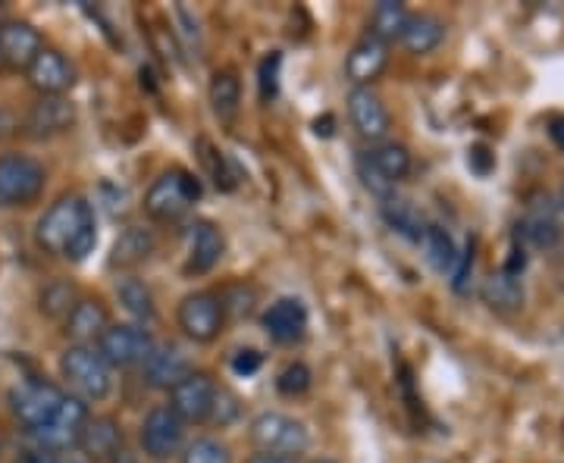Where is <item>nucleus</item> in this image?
<instances>
[{
	"instance_id": "nucleus-47",
	"label": "nucleus",
	"mask_w": 564,
	"mask_h": 463,
	"mask_svg": "<svg viewBox=\"0 0 564 463\" xmlns=\"http://www.w3.org/2000/svg\"><path fill=\"white\" fill-rule=\"evenodd\" d=\"M0 454H3V442H0Z\"/></svg>"
},
{
	"instance_id": "nucleus-1",
	"label": "nucleus",
	"mask_w": 564,
	"mask_h": 463,
	"mask_svg": "<svg viewBox=\"0 0 564 463\" xmlns=\"http://www.w3.org/2000/svg\"><path fill=\"white\" fill-rule=\"evenodd\" d=\"M35 244L39 251L82 263L98 244V213L95 203L82 195H61L35 222Z\"/></svg>"
},
{
	"instance_id": "nucleus-30",
	"label": "nucleus",
	"mask_w": 564,
	"mask_h": 463,
	"mask_svg": "<svg viewBox=\"0 0 564 463\" xmlns=\"http://www.w3.org/2000/svg\"><path fill=\"white\" fill-rule=\"evenodd\" d=\"M408 16H411V13L404 10V3H399V0H380V3L373 7V13H370V29H367V35L380 38L383 44L402 41Z\"/></svg>"
},
{
	"instance_id": "nucleus-37",
	"label": "nucleus",
	"mask_w": 564,
	"mask_h": 463,
	"mask_svg": "<svg viewBox=\"0 0 564 463\" xmlns=\"http://www.w3.org/2000/svg\"><path fill=\"white\" fill-rule=\"evenodd\" d=\"M280 69H282V54H267L261 60V98L263 101H273L276 95H280Z\"/></svg>"
},
{
	"instance_id": "nucleus-38",
	"label": "nucleus",
	"mask_w": 564,
	"mask_h": 463,
	"mask_svg": "<svg viewBox=\"0 0 564 463\" xmlns=\"http://www.w3.org/2000/svg\"><path fill=\"white\" fill-rule=\"evenodd\" d=\"M470 273H474V242H467L462 251H458V261H455L452 273H448V283H452V288H455L458 295L467 291V279H470Z\"/></svg>"
},
{
	"instance_id": "nucleus-35",
	"label": "nucleus",
	"mask_w": 564,
	"mask_h": 463,
	"mask_svg": "<svg viewBox=\"0 0 564 463\" xmlns=\"http://www.w3.org/2000/svg\"><path fill=\"white\" fill-rule=\"evenodd\" d=\"M311 385H314V373H311V366L302 361L289 363L280 376H276V388H280V395H285V398H299V395H304Z\"/></svg>"
},
{
	"instance_id": "nucleus-6",
	"label": "nucleus",
	"mask_w": 564,
	"mask_h": 463,
	"mask_svg": "<svg viewBox=\"0 0 564 463\" xmlns=\"http://www.w3.org/2000/svg\"><path fill=\"white\" fill-rule=\"evenodd\" d=\"M154 335L148 326L139 322H110L104 329V335L95 342L107 366L117 370H141V363L148 361V354L154 351Z\"/></svg>"
},
{
	"instance_id": "nucleus-17",
	"label": "nucleus",
	"mask_w": 564,
	"mask_h": 463,
	"mask_svg": "<svg viewBox=\"0 0 564 463\" xmlns=\"http://www.w3.org/2000/svg\"><path fill=\"white\" fill-rule=\"evenodd\" d=\"M82 458L88 463H110L117 454L126 451V432H122V423L110 414H91L88 423L82 429L79 448Z\"/></svg>"
},
{
	"instance_id": "nucleus-28",
	"label": "nucleus",
	"mask_w": 564,
	"mask_h": 463,
	"mask_svg": "<svg viewBox=\"0 0 564 463\" xmlns=\"http://www.w3.org/2000/svg\"><path fill=\"white\" fill-rule=\"evenodd\" d=\"M484 301L499 310V313H511V310H521L524 307V285H521V276L514 273H492L489 279H484V288H480Z\"/></svg>"
},
{
	"instance_id": "nucleus-19",
	"label": "nucleus",
	"mask_w": 564,
	"mask_h": 463,
	"mask_svg": "<svg viewBox=\"0 0 564 463\" xmlns=\"http://www.w3.org/2000/svg\"><path fill=\"white\" fill-rule=\"evenodd\" d=\"M386 66H389V44L373 35H364L345 57V79L351 81V88H373V81L383 76Z\"/></svg>"
},
{
	"instance_id": "nucleus-13",
	"label": "nucleus",
	"mask_w": 564,
	"mask_h": 463,
	"mask_svg": "<svg viewBox=\"0 0 564 463\" xmlns=\"http://www.w3.org/2000/svg\"><path fill=\"white\" fill-rule=\"evenodd\" d=\"M195 370L192 357L182 351L176 342H161L154 344V351L148 354V361L141 363V383L154 392H173L176 385Z\"/></svg>"
},
{
	"instance_id": "nucleus-20",
	"label": "nucleus",
	"mask_w": 564,
	"mask_h": 463,
	"mask_svg": "<svg viewBox=\"0 0 564 463\" xmlns=\"http://www.w3.org/2000/svg\"><path fill=\"white\" fill-rule=\"evenodd\" d=\"M154 254H158V235H154V229H148V225H126L120 235H117L113 247H110L107 266L110 269H120L126 276H132Z\"/></svg>"
},
{
	"instance_id": "nucleus-14",
	"label": "nucleus",
	"mask_w": 564,
	"mask_h": 463,
	"mask_svg": "<svg viewBox=\"0 0 564 463\" xmlns=\"http://www.w3.org/2000/svg\"><path fill=\"white\" fill-rule=\"evenodd\" d=\"M73 125H76V103L69 98H39L22 120V132L32 142H51L66 135Z\"/></svg>"
},
{
	"instance_id": "nucleus-39",
	"label": "nucleus",
	"mask_w": 564,
	"mask_h": 463,
	"mask_svg": "<svg viewBox=\"0 0 564 463\" xmlns=\"http://www.w3.org/2000/svg\"><path fill=\"white\" fill-rule=\"evenodd\" d=\"M261 363H263L261 351L245 348V351H236V354H232V373H236V376H254V373L261 370Z\"/></svg>"
},
{
	"instance_id": "nucleus-22",
	"label": "nucleus",
	"mask_w": 564,
	"mask_h": 463,
	"mask_svg": "<svg viewBox=\"0 0 564 463\" xmlns=\"http://www.w3.org/2000/svg\"><path fill=\"white\" fill-rule=\"evenodd\" d=\"M110 322H113L110 320V310H107V304L101 298L82 295L79 304L63 320V335L69 339V344H95Z\"/></svg>"
},
{
	"instance_id": "nucleus-31",
	"label": "nucleus",
	"mask_w": 564,
	"mask_h": 463,
	"mask_svg": "<svg viewBox=\"0 0 564 463\" xmlns=\"http://www.w3.org/2000/svg\"><path fill=\"white\" fill-rule=\"evenodd\" d=\"M421 247H423V257H426V263H430L436 273H443V276L452 273V266H455V261H458V247H455L452 235L445 232L443 225H426V232H423V239H421Z\"/></svg>"
},
{
	"instance_id": "nucleus-12",
	"label": "nucleus",
	"mask_w": 564,
	"mask_h": 463,
	"mask_svg": "<svg viewBox=\"0 0 564 463\" xmlns=\"http://www.w3.org/2000/svg\"><path fill=\"white\" fill-rule=\"evenodd\" d=\"M25 79L39 98H66L76 88V66L57 47H44L25 69Z\"/></svg>"
},
{
	"instance_id": "nucleus-45",
	"label": "nucleus",
	"mask_w": 564,
	"mask_h": 463,
	"mask_svg": "<svg viewBox=\"0 0 564 463\" xmlns=\"http://www.w3.org/2000/svg\"><path fill=\"white\" fill-rule=\"evenodd\" d=\"M307 463H339V461H333V458H314V461H307Z\"/></svg>"
},
{
	"instance_id": "nucleus-40",
	"label": "nucleus",
	"mask_w": 564,
	"mask_h": 463,
	"mask_svg": "<svg viewBox=\"0 0 564 463\" xmlns=\"http://www.w3.org/2000/svg\"><path fill=\"white\" fill-rule=\"evenodd\" d=\"M17 132H22L20 117L10 107H0V139H13Z\"/></svg>"
},
{
	"instance_id": "nucleus-46",
	"label": "nucleus",
	"mask_w": 564,
	"mask_h": 463,
	"mask_svg": "<svg viewBox=\"0 0 564 463\" xmlns=\"http://www.w3.org/2000/svg\"><path fill=\"white\" fill-rule=\"evenodd\" d=\"M0 22H3V3H0Z\"/></svg>"
},
{
	"instance_id": "nucleus-9",
	"label": "nucleus",
	"mask_w": 564,
	"mask_h": 463,
	"mask_svg": "<svg viewBox=\"0 0 564 463\" xmlns=\"http://www.w3.org/2000/svg\"><path fill=\"white\" fill-rule=\"evenodd\" d=\"M176 326L180 332L195 344H210L226 332V317H223L220 298L214 288H198L188 291L176 307Z\"/></svg>"
},
{
	"instance_id": "nucleus-33",
	"label": "nucleus",
	"mask_w": 564,
	"mask_h": 463,
	"mask_svg": "<svg viewBox=\"0 0 564 463\" xmlns=\"http://www.w3.org/2000/svg\"><path fill=\"white\" fill-rule=\"evenodd\" d=\"M217 298H220L223 317H226V326H229V322H239L245 317H251V310L258 304V288L248 283H229L217 291Z\"/></svg>"
},
{
	"instance_id": "nucleus-48",
	"label": "nucleus",
	"mask_w": 564,
	"mask_h": 463,
	"mask_svg": "<svg viewBox=\"0 0 564 463\" xmlns=\"http://www.w3.org/2000/svg\"><path fill=\"white\" fill-rule=\"evenodd\" d=\"M0 73H3V60H0Z\"/></svg>"
},
{
	"instance_id": "nucleus-50",
	"label": "nucleus",
	"mask_w": 564,
	"mask_h": 463,
	"mask_svg": "<svg viewBox=\"0 0 564 463\" xmlns=\"http://www.w3.org/2000/svg\"><path fill=\"white\" fill-rule=\"evenodd\" d=\"M562 339H564V329H562Z\"/></svg>"
},
{
	"instance_id": "nucleus-24",
	"label": "nucleus",
	"mask_w": 564,
	"mask_h": 463,
	"mask_svg": "<svg viewBox=\"0 0 564 463\" xmlns=\"http://www.w3.org/2000/svg\"><path fill=\"white\" fill-rule=\"evenodd\" d=\"M518 242L530 247H555L562 242V222L555 217V207L549 203H533L524 213V220L518 222Z\"/></svg>"
},
{
	"instance_id": "nucleus-21",
	"label": "nucleus",
	"mask_w": 564,
	"mask_h": 463,
	"mask_svg": "<svg viewBox=\"0 0 564 463\" xmlns=\"http://www.w3.org/2000/svg\"><path fill=\"white\" fill-rule=\"evenodd\" d=\"M261 322L270 342L299 344L307 332V307L299 298H280L263 310Z\"/></svg>"
},
{
	"instance_id": "nucleus-4",
	"label": "nucleus",
	"mask_w": 564,
	"mask_h": 463,
	"mask_svg": "<svg viewBox=\"0 0 564 463\" xmlns=\"http://www.w3.org/2000/svg\"><path fill=\"white\" fill-rule=\"evenodd\" d=\"M248 439L261 454H276V458H292L299 461L311 448V432L302 420L280 414V410H263L248 423Z\"/></svg>"
},
{
	"instance_id": "nucleus-41",
	"label": "nucleus",
	"mask_w": 564,
	"mask_h": 463,
	"mask_svg": "<svg viewBox=\"0 0 564 463\" xmlns=\"http://www.w3.org/2000/svg\"><path fill=\"white\" fill-rule=\"evenodd\" d=\"M549 139L564 154V117H552L549 120Z\"/></svg>"
},
{
	"instance_id": "nucleus-26",
	"label": "nucleus",
	"mask_w": 564,
	"mask_h": 463,
	"mask_svg": "<svg viewBox=\"0 0 564 463\" xmlns=\"http://www.w3.org/2000/svg\"><path fill=\"white\" fill-rule=\"evenodd\" d=\"M364 161L370 163L392 188L411 173V151L399 142H380L364 151Z\"/></svg>"
},
{
	"instance_id": "nucleus-3",
	"label": "nucleus",
	"mask_w": 564,
	"mask_h": 463,
	"mask_svg": "<svg viewBox=\"0 0 564 463\" xmlns=\"http://www.w3.org/2000/svg\"><path fill=\"white\" fill-rule=\"evenodd\" d=\"M61 376L73 398L85 404H101L113 392V370L107 366L95 344H69L61 354Z\"/></svg>"
},
{
	"instance_id": "nucleus-16",
	"label": "nucleus",
	"mask_w": 564,
	"mask_h": 463,
	"mask_svg": "<svg viewBox=\"0 0 564 463\" xmlns=\"http://www.w3.org/2000/svg\"><path fill=\"white\" fill-rule=\"evenodd\" d=\"M345 103H348V120H351L355 132L361 135L364 142H386L392 120H389V110H386L383 98L373 88H351Z\"/></svg>"
},
{
	"instance_id": "nucleus-2",
	"label": "nucleus",
	"mask_w": 564,
	"mask_h": 463,
	"mask_svg": "<svg viewBox=\"0 0 564 463\" xmlns=\"http://www.w3.org/2000/svg\"><path fill=\"white\" fill-rule=\"evenodd\" d=\"M198 201H202V179L188 169H166L144 191L141 210L151 222L170 225L185 220Z\"/></svg>"
},
{
	"instance_id": "nucleus-7",
	"label": "nucleus",
	"mask_w": 564,
	"mask_h": 463,
	"mask_svg": "<svg viewBox=\"0 0 564 463\" xmlns=\"http://www.w3.org/2000/svg\"><path fill=\"white\" fill-rule=\"evenodd\" d=\"M185 429H188V426L182 423L180 417H176L166 404L151 407L139 426L141 454L154 463L180 461L182 448L188 442V439H185Z\"/></svg>"
},
{
	"instance_id": "nucleus-44",
	"label": "nucleus",
	"mask_w": 564,
	"mask_h": 463,
	"mask_svg": "<svg viewBox=\"0 0 564 463\" xmlns=\"http://www.w3.org/2000/svg\"><path fill=\"white\" fill-rule=\"evenodd\" d=\"M110 463H141L139 458H135V454H129V451H122V454H117V458H113V461Z\"/></svg>"
},
{
	"instance_id": "nucleus-15",
	"label": "nucleus",
	"mask_w": 564,
	"mask_h": 463,
	"mask_svg": "<svg viewBox=\"0 0 564 463\" xmlns=\"http://www.w3.org/2000/svg\"><path fill=\"white\" fill-rule=\"evenodd\" d=\"M44 47H47V44H44L41 32L32 25V22H25V20L0 22V60H3V69L25 73Z\"/></svg>"
},
{
	"instance_id": "nucleus-27",
	"label": "nucleus",
	"mask_w": 564,
	"mask_h": 463,
	"mask_svg": "<svg viewBox=\"0 0 564 463\" xmlns=\"http://www.w3.org/2000/svg\"><path fill=\"white\" fill-rule=\"evenodd\" d=\"M117 298H120L122 310L132 317V322H139V326H148V322H154V317H158L154 291L139 276H122L120 283H117Z\"/></svg>"
},
{
	"instance_id": "nucleus-25",
	"label": "nucleus",
	"mask_w": 564,
	"mask_h": 463,
	"mask_svg": "<svg viewBox=\"0 0 564 463\" xmlns=\"http://www.w3.org/2000/svg\"><path fill=\"white\" fill-rule=\"evenodd\" d=\"M443 41L445 22L440 20V16H433V13H411L399 44H402L408 54L423 57V54H433Z\"/></svg>"
},
{
	"instance_id": "nucleus-36",
	"label": "nucleus",
	"mask_w": 564,
	"mask_h": 463,
	"mask_svg": "<svg viewBox=\"0 0 564 463\" xmlns=\"http://www.w3.org/2000/svg\"><path fill=\"white\" fill-rule=\"evenodd\" d=\"M239 414H242V404H239V398L229 392V388H217V401H214V414H210V426H220V429H226V426H232L236 420H239Z\"/></svg>"
},
{
	"instance_id": "nucleus-18",
	"label": "nucleus",
	"mask_w": 564,
	"mask_h": 463,
	"mask_svg": "<svg viewBox=\"0 0 564 463\" xmlns=\"http://www.w3.org/2000/svg\"><path fill=\"white\" fill-rule=\"evenodd\" d=\"M223 251H226V242H223V232L217 222H192L188 225V251H185L182 273L185 276H207V273H214V266L223 261Z\"/></svg>"
},
{
	"instance_id": "nucleus-34",
	"label": "nucleus",
	"mask_w": 564,
	"mask_h": 463,
	"mask_svg": "<svg viewBox=\"0 0 564 463\" xmlns=\"http://www.w3.org/2000/svg\"><path fill=\"white\" fill-rule=\"evenodd\" d=\"M180 463H232V448L214 436H198V439L185 442Z\"/></svg>"
},
{
	"instance_id": "nucleus-43",
	"label": "nucleus",
	"mask_w": 564,
	"mask_h": 463,
	"mask_svg": "<svg viewBox=\"0 0 564 463\" xmlns=\"http://www.w3.org/2000/svg\"><path fill=\"white\" fill-rule=\"evenodd\" d=\"M245 463H299V461H292V458H276V454H261V451H258V454H251Z\"/></svg>"
},
{
	"instance_id": "nucleus-42",
	"label": "nucleus",
	"mask_w": 564,
	"mask_h": 463,
	"mask_svg": "<svg viewBox=\"0 0 564 463\" xmlns=\"http://www.w3.org/2000/svg\"><path fill=\"white\" fill-rule=\"evenodd\" d=\"M17 463H61L54 454H44V451H35V448H29V451H22Z\"/></svg>"
},
{
	"instance_id": "nucleus-49",
	"label": "nucleus",
	"mask_w": 564,
	"mask_h": 463,
	"mask_svg": "<svg viewBox=\"0 0 564 463\" xmlns=\"http://www.w3.org/2000/svg\"><path fill=\"white\" fill-rule=\"evenodd\" d=\"M73 463H88V461H73Z\"/></svg>"
},
{
	"instance_id": "nucleus-29",
	"label": "nucleus",
	"mask_w": 564,
	"mask_h": 463,
	"mask_svg": "<svg viewBox=\"0 0 564 463\" xmlns=\"http://www.w3.org/2000/svg\"><path fill=\"white\" fill-rule=\"evenodd\" d=\"M383 220L392 232H399L402 239H408V242L414 244H421L423 232H426V225H430V222L423 220V213L414 203L404 201V198H395V195L383 201Z\"/></svg>"
},
{
	"instance_id": "nucleus-10",
	"label": "nucleus",
	"mask_w": 564,
	"mask_h": 463,
	"mask_svg": "<svg viewBox=\"0 0 564 463\" xmlns=\"http://www.w3.org/2000/svg\"><path fill=\"white\" fill-rule=\"evenodd\" d=\"M91 417V407L73 395H66V401L61 404V410L54 414V420H47L39 429L29 432V439L35 442V451H44V454H63V451H76L82 439V429Z\"/></svg>"
},
{
	"instance_id": "nucleus-23",
	"label": "nucleus",
	"mask_w": 564,
	"mask_h": 463,
	"mask_svg": "<svg viewBox=\"0 0 564 463\" xmlns=\"http://www.w3.org/2000/svg\"><path fill=\"white\" fill-rule=\"evenodd\" d=\"M207 101L210 113L220 125H232L242 113V79L236 69H217L207 85Z\"/></svg>"
},
{
	"instance_id": "nucleus-11",
	"label": "nucleus",
	"mask_w": 564,
	"mask_h": 463,
	"mask_svg": "<svg viewBox=\"0 0 564 463\" xmlns=\"http://www.w3.org/2000/svg\"><path fill=\"white\" fill-rule=\"evenodd\" d=\"M217 379L204 370H192L173 392L166 407L180 417L185 426H207L217 401Z\"/></svg>"
},
{
	"instance_id": "nucleus-8",
	"label": "nucleus",
	"mask_w": 564,
	"mask_h": 463,
	"mask_svg": "<svg viewBox=\"0 0 564 463\" xmlns=\"http://www.w3.org/2000/svg\"><path fill=\"white\" fill-rule=\"evenodd\" d=\"M7 401H10V414H13V420L25 429V432H32V429H39L47 420H54V414L61 410V404L66 401V392H63L61 385L47 383V379H22L10 388V395H7Z\"/></svg>"
},
{
	"instance_id": "nucleus-32",
	"label": "nucleus",
	"mask_w": 564,
	"mask_h": 463,
	"mask_svg": "<svg viewBox=\"0 0 564 463\" xmlns=\"http://www.w3.org/2000/svg\"><path fill=\"white\" fill-rule=\"evenodd\" d=\"M79 288L69 283V279H54V283H47L41 288L39 310L44 317H51V320H66L69 310L79 304Z\"/></svg>"
},
{
	"instance_id": "nucleus-5",
	"label": "nucleus",
	"mask_w": 564,
	"mask_h": 463,
	"mask_svg": "<svg viewBox=\"0 0 564 463\" xmlns=\"http://www.w3.org/2000/svg\"><path fill=\"white\" fill-rule=\"evenodd\" d=\"M47 185L44 163L29 154H3L0 157V210L29 207L41 198Z\"/></svg>"
}]
</instances>
